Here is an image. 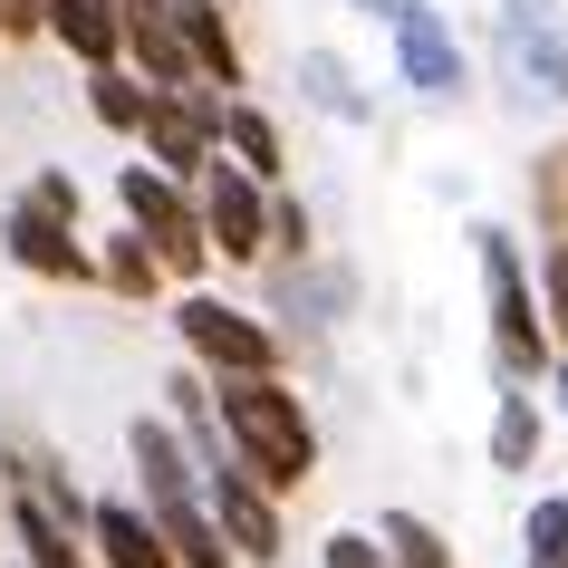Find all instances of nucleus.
Listing matches in <instances>:
<instances>
[{
  "instance_id": "nucleus-1",
  "label": "nucleus",
  "mask_w": 568,
  "mask_h": 568,
  "mask_svg": "<svg viewBox=\"0 0 568 568\" xmlns=\"http://www.w3.org/2000/svg\"><path fill=\"white\" fill-rule=\"evenodd\" d=\"M222 434H232V453H241V473L251 481H308L318 473V434H308V415H300V395L280 386V376H232L222 386Z\"/></svg>"
},
{
  "instance_id": "nucleus-2",
  "label": "nucleus",
  "mask_w": 568,
  "mask_h": 568,
  "mask_svg": "<svg viewBox=\"0 0 568 568\" xmlns=\"http://www.w3.org/2000/svg\"><path fill=\"white\" fill-rule=\"evenodd\" d=\"M473 241H481V290H491V347H501L510 376H530V366L549 357V328H539V308H530V280H520V261H510L501 232H473Z\"/></svg>"
},
{
  "instance_id": "nucleus-3",
  "label": "nucleus",
  "mask_w": 568,
  "mask_h": 568,
  "mask_svg": "<svg viewBox=\"0 0 568 568\" xmlns=\"http://www.w3.org/2000/svg\"><path fill=\"white\" fill-rule=\"evenodd\" d=\"M174 328H183V347H203L222 376H270V366H280V337H270L251 308H232V300H203V290H183Z\"/></svg>"
},
{
  "instance_id": "nucleus-4",
  "label": "nucleus",
  "mask_w": 568,
  "mask_h": 568,
  "mask_svg": "<svg viewBox=\"0 0 568 568\" xmlns=\"http://www.w3.org/2000/svg\"><path fill=\"white\" fill-rule=\"evenodd\" d=\"M116 193H125V212H135V241H145V251H154V261H164V270H193V261H203V251H212L203 212L183 203V183H164V174H154V164H135V174H125Z\"/></svg>"
},
{
  "instance_id": "nucleus-5",
  "label": "nucleus",
  "mask_w": 568,
  "mask_h": 568,
  "mask_svg": "<svg viewBox=\"0 0 568 568\" xmlns=\"http://www.w3.org/2000/svg\"><path fill=\"white\" fill-rule=\"evenodd\" d=\"M125 49H135V68H145L154 97H183V88H193V49H183L174 0H125Z\"/></svg>"
},
{
  "instance_id": "nucleus-6",
  "label": "nucleus",
  "mask_w": 568,
  "mask_h": 568,
  "mask_svg": "<svg viewBox=\"0 0 568 568\" xmlns=\"http://www.w3.org/2000/svg\"><path fill=\"white\" fill-rule=\"evenodd\" d=\"M203 232H212V251H222V261H261V241H270V212H261V183L241 174V164H212Z\"/></svg>"
},
{
  "instance_id": "nucleus-7",
  "label": "nucleus",
  "mask_w": 568,
  "mask_h": 568,
  "mask_svg": "<svg viewBox=\"0 0 568 568\" xmlns=\"http://www.w3.org/2000/svg\"><path fill=\"white\" fill-rule=\"evenodd\" d=\"M501 39H510V59L530 68V97H568V30H559L549 0H510Z\"/></svg>"
},
{
  "instance_id": "nucleus-8",
  "label": "nucleus",
  "mask_w": 568,
  "mask_h": 568,
  "mask_svg": "<svg viewBox=\"0 0 568 568\" xmlns=\"http://www.w3.org/2000/svg\"><path fill=\"white\" fill-rule=\"evenodd\" d=\"M212 520H222V539H232V559H270V549H280V510L261 501V481L241 473V463L212 473Z\"/></svg>"
},
{
  "instance_id": "nucleus-9",
  "label": "nucleus",
  "mask_w": 568,
  "mask_h": 568,
  "mask_svg": "<svg viewBox=\"0 0 568 568\" xmlns=\"http://www.w3.org/2000/svg\"><path fill=\"white\" fill-rule=\"evenodd\" d=\"M212 135H222V116H193L183 97H154V116H145V145H154V174H164V183L203 174V164H212Z\"/></svg>"
},
{
  "instance_id": "nucleus-10",
  "label": "nucleus",
  "mask_w": 568,
  "mask_h": 568,
  "mask_svg": "<svg viewBox=\"0 0 568 568\" xmlns=\"http://www.w3.org/2000/svg\"><path fill=\"white\" fill-rule=\"evenodd\" d=\"M10 251H20L30 270H49V280H97V261L78 251V232H68L59 212H39V203L10 212Z\"/></svg>"
},
{
  "instance_id": "nucleus-11",
  "label": "nucleus",
  "mask_w": 568,
  "mask_h": 568,
  "mask_svg": "<svg viewBox=\"0 0 568 568\" xmlns=\"http://www.w3.org/2000/svg\"><path fill=\"white\" fill-rule=\"evenodd\" d=\"M49 30H59L88 68H116V49H125V0H49Z\"/></svg>"
},
{
  "instance_id": "nucleus-12",
  "label": "nucleus",
  "mask_w": 568,
  "mask_h": 568,
  "mask_svg": "<svg viewBox=\"0 0 568 568\" xmlns=\"http://www.w3.org/2000/svg\"><path fill=\"white\" fill-rule=\"evenodd\" d=\"M125 444H135V473H145V501H154V510L193 501V453H183L174 424H135Z\"/></svg>"
},
{
  "instance_id": "nucleus-13",
  "label": "nucleus",
  "mask_w": 568,
  "mask_h": 568,
  "mask_svg": "<svg viewBox=\"0 0 568 568\" xmlns=\"http://www.w3.org/2000/svg\"><path fill=\"white\" fill-rule=\"evenodd\" d=\"M395 59H405V78H415L424 97H453V88H463V49L444 39V20H434V10L395 30Z\"/></svg>"
},
{
  "instance_id": "nucleus-14",
  "label": "nucleus",
  "mask_w": 568,
  "mask_h": 568,
  "mask_svg": "<svg viewBox=\"0 0 568 568\" xmlns=\"http://www.w3.org/2000/svg\"><path fill=\"white\" fill-rule=\"evenodd\" d=\"M174 20H183V49H193V78L241 88V49H232V30H222V0H174Z\"/></svg>"
},
{
  "instance_id": "nucleus-15",
  "label": "nucleus",
  "mask_w": 568,
  "mask_h": 568,
  "mask_svg": "<svg viewBox=\"0 0 568 568\" xmlns=\"http://www.w3.org/2000/svg\"><path fill=\"white\" fill-rule=\"evenodd\" d=\"M97 549H106V568H174V549H164V530H154V510H125V501L97 510Z\"/></svg>"
},
{
  "instance_id": "nucleus-16",
  "label": "nucleus",
  "mask_w": 568,
  "mask_h": 568,
  "mask_svg": "<svg viewBox=\"0 0 568 568\" xmlns=\"http://www.w3.org/2000/svg\"><path fill=\"white\" fill-rule=\"evenodd\" d=\"M154 530H164L174 568H232V539H222V520H212L203 501H174V510H154Z\"/></svg>"
},
{
  "instance_id": "nucleus-17",
  "label": "nucleus",
  "mask_w": 568,
  "mask_h": 568,
  "mask_svg": "<svg viewBox=\"0 0 568 568\" xmlns=\"http://www.w3.org/2000/svg\"><path fill=\"white\" fill-rule=\"evenodd\" d=\"M20 549H30V568H88V549L59 530V501L30 481H20Z\"/></svg>"
},
{
  "instance_id": "nucleus-18",
  "label": "nucleus",
  "mask_w": 568,
  "mask_h": 568,
  "mask_svg": "<svg viewBox=\"0 0 568 568\" xmlns=\"http://www.w3.org/2000/svg\"><path fill=\"white\" fill-rule=\"evenodd\" d=\"M222 145L241 154V174H251V183H270V174H280V125H270L261 106H241V97L222 106Z\"/></svg>"
},
{
  "instance_id": "nucleus-19",
  "label": "nucleus",
  "mask_w": 568,
  "mask_h": 568,
  "mask_svg": "<svg viewBox=\"0 0 568 568\" xmlns=\"http://www.w3.org/2000/svg\"><path fill=\"white\" fill-rule=\"evenodd\" d=\"M88 106H97V125H116V135H125V125L154 116V88H145V78H125V68H97V78H88Z\"/></svg>"
},
{
  "instance_id": "nucleus-20",
  "label": "nucleus",
  "mask_w": 568,
  "mask_h": 568,
  "mask_svg": "<svg viewBox=\"0 0 568 568\" xmlns=\"http://www.w3.org/2000/svg\"><path fill=\"white\" fill-rule=\"evenodd\" d=\"M530 453H539V405L530 395H501V415H491V463H501V473H530Z\"/></svg>"
},
{
  "instance_id": "nucleus-21",
  "label": "nucleus",
  "mask_w": 568,
  "mask_h": 568,
  "mask_svg": "<svg viewBox=\"0 0 568 568\" xmlns=\"http://www.w3.org/2000/svg\"><path fill=\"white\" fill-rule=\"evenodd\" d=\"M386 549H395V568H453L444 530H434V520H415V510H395V520H386Z\"/></svg>"
},
{
  "instance_id": "nucleus-22",
  "label": "nucleus",
  "mask_w": 568,
  "mask_h": 568,
  "mask_svg": "<svg viewBox=\"0 0 568 568\" xmlns=\"http://www.w3.org/2000/svg\"><path fill=\"white\" fill-rule=\"evenodd\" d=\"M530 568H568V501L549 491V501H530Z\"/></svg>"
},
{
  "instance_id": "nucleus-23",
  "label": "nucleus",
  "mask_w": 568,
  "mask_h": 568,
  "mask_svg": "<svg viewBox=\"0 0 568 568\" xmlns=\"http://www.w3.org/2000/svg\"><path fill=\"white\" fill-rule=\"evenodd\" d=\"M97 270H106V290H125V300H145V290H154V251H135V241H116Z\"/></svg>"
},
{
  "instance_id": "nucleus-24",
  "label": "nucleus",
  "mask_w": 568,
  "mask_h": 568,
  "mask_svg": "<svg viewBox=\"0 0 568 568\" xmlns=\"http://www.w3.org/2000/svg\"><path fill=\"white\" fill-rule=\"evenodd\" d=\"M308 88H318V106H337V116H366V97H357V78H347V68L308 59Z\"/></svg>"
},
{
  "instance_id": "nucleus-25",
  "label": "nucleus",
  "mask_w": 568,
  "mask_h": 568,
  "mask_svg": "<svg viewBox=\"0 0 568 568\" xmlns=\"http://www.w3.org/2000/svg\"><path fill=\"white\" fill-rule=\"evenodd\" d=\"M328 568H386V549L366 530H328Z\"/></svg>"
},
{
  "instance_id": "nucleus-26",
  "label": "nucleus",
  "mask_w": 568,
  "mask_h": 568,
  "mask_svg": "<svg viewBox=\"0 0 568 568\" xmlns=\"http://www.w3.org/2000/svg\"><path fill=\"white\" fill-rule=\"evenodd\" d=\"M539 290H549V318L568 337V241H549V270H539Z\"/></svg>"
},
{
  "instance_id": "nucleus-27",
  "label": "nucleus",
  "mask_w": 568,
  "mask_h": 568,
  "mask_svg": "<svg viewBox=\"0 0 568 568\" xmlns=\"http://www.w3.org/2000/svg\"><path fill=\"white\" fill-rule=\"evenodd\" d=\"M357 10H376V20H395V30H405V20H424L434 0H357Z\"/></svg>"
}]
</instances>
